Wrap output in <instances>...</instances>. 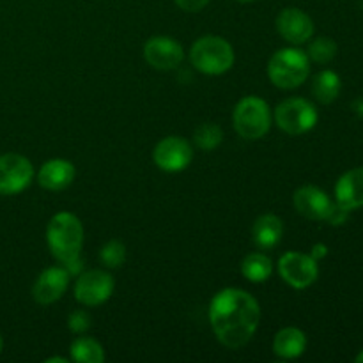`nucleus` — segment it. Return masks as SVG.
Wrapping results in <instances>:
<instances>
[{
	"label": "nucleus",
	"instance_id": "27",
	"mask_svg": "<svg viewBox=\"0 0 363 363\" xmlns=\"http://www.w3.org/2000/svg\"><path fill=\"white\" fill-rule=\"evenodd\" d=\"M177 4V7H181L186 13H197V11L204 9L209 4V0H174Z\"/></svg>",
	"mask_w": 363,
	"mask_h": 363
},
{
	"label": "nucleus",
	"instance_id": "32",
	"mask_svg": "<svg viewBox=\"0 0 363 363\" xmlns=\"http://www.w3.org/2000/svg\"><path fill=\"white\" fill-rule=\"evenodd\" d=\"M2 347H4V342H2V337H0V353H2Z\"/></svg>",
	"mask_w": 363,
	"mask_h": 363
},
{
	"label": "nucleus",
	"instance_id": "18",
	"mask_svg": "<svg viewBox=\"0 0 363 363\" xmlns=\"http://www.w3.org/2000/svg\"><path fill=\"white\" fill-rule=\"evenodd\" d=\"M305 350H307V335L294 326L280 330L273 340V353L282 360L300 358L305 353Z\"/></svg>",
	"mask_w": 363,
	"mask_h": 363
},
{
	"label": "nucleus",
	"instance_id": "31",
	"mask_svg": "<svg viewBox=\"0 0 363 363\" xmlns=\"http://www.w3.org/2000/svg\"><path fill=\"white\" fill-rule=\"evenodd\" d=\"M354 360H357L358 363H363V351H362V353H360V354H358V357H357V358H354Z\"/></svg>",
	"mask_w": 363,
	"mask_h": 363
},
{
	"label": "nucleus",
	"instance_id": "14",
	"mask_svg": "<svg viewBox=\"0 0 363 363\" xmlns=\"http://www.w3.org/2000/svg\"><path fill=\"white\" fill-rule=\"evenodd\" d=\"M293 204L296 211L305 218L325 222L330 209H332L333 201L326 195L325 190L307 184V186H301L294 191Z\"/></svg>",
	"mask_w": 363,
	"mask_h": 363
},
{
	"label": "nucleus",
	"instance_id": "4",
	"mask_svg": "<svg viewBox=\"0 0 363 363\" xmlns=\"http://www.w3.org/2000/svg\"><path fill=\"white\" fill-rule=\"evenodd\" d=\"M234 50L227 39L220 35H204L197 39L190 48L191 66L202 74H218L227 73L234 66Z\"/></svg>",
	"mask_w": 363,
	"mask_h": 363
},
{
	"label": "nucleus",
	"instance_id": "24",
	"mask_svg": "<svg viewBox=\"0 0 363 363\" xmlns=\"http://www.w3.org/2000/svg\"><path fill=\"white\" fill-rule=\"evenodd\" d=\"M99 261L103 262V266L110 269L119 268L126 261V247L117 240L108 241V243L103 245L101 252H99Z\"/></svg>",
	"mask_w": 363,
	"mask_h": 363
},
{
	"label": "nucleus",
	"instance_id": "19",
	"mask_svg": "<svg viewBox=\"0 0 363 363\" xmlns=\"http://www.w3.org/2000/svg\"><path fill=\"white\" fill-rule=\"evenodd\" d=\"M340 77L335 71L325 69L321 73H318L312 80V94L323 105H330V103L335 101L340 94Z\"/></svg>",
	"mask_w": 363,
	"mask_h": 363
},
{
	"label": "nucleus",
	"instance_id": "30",
	"mask_svg": "<svg viewBox=\"0 0 363 363\" xmlns=\"http://www.w3.org/2000/svg\"><path fill=\"white\" fill-rule=\"evenodd\" d=\"M46 363H67V358H60V357H53V358H48Z\"/></svg>",
	"mask_w": 363,
	"mask_h": 363
},
{
	"label": "nucleus",
	"instance_id": "33",
	"mask_svg": "<svg viewBox=\"0 0 363 363\" xmlns=\"http://www.w3.org/2000/svg\"><path fill=\"white\" fill-rule=\"evenodd\" d=\"M238 2H254V0H238Z\"/></svg>",
	"mask_w": 363,
	"mask_h": 363
},
{
	"label": "nucleus",
	"instance_id": "15",
	"mask_svg": "<svg viewBox=\"0 0 363 363\" xmlns=\"http://www.w3.org/2000/svg\"><path fill=\"white\" fill-rule=\"evenodd\" d=\"M74 176H77V170H74L73 163L62 158H55L43 163L38 172V183L39 186L48 191H62L73 183Z\"/></svg>",
	"mask_w": 363,
	"mask_h": 363
},
{
	"label": "nucleus",
	"instance_id": "25",
	"mask_svg": "<svg viewBox=\"0 0 363 363\" xmlns=\"http://www.w3.org/2000/svg\"><path fill=\"white\" fill-rule=\"evenodd\" d=\"M67 326L73 333H85L91 328V315L85 311H74L71 312L69 319H67Z\"/></svg>",
	"mask_w": 363,
	"mask_h": 363
},
{
	"label": "nucleus",
	"instance_id": "6",
	"mask_svg": "<svg viewBox=\"0 0 363 363\" xmlns=\"http://www.w3.org/2000/svg\"><path fill=\"white\" fill-rule=\"evenodd\" d=\"M275 124L291 137L308 133L318 124V108L305 98H289L275 108Z\"/></svg>",
	"mask_w": 363,
	"mask_h": 363
},
{
	"label": "nucleus",
	"instance_id": "29",
	"mask_svg": "<svg viewBox=\"0 0 363 363\" xmlns=\"http://www.w3.org/2000/svg\"><path fill=\"white\" fill-rule=\"evenodd\" d=\"M353 110L358 113V116L363 117V98L357 99V101L353 103Z\"/></svg>",
	"mask_w": 363,
	"mask_h": 363
},
{
	"label": "nucleus",
	"instance_id": "17",
	"mask_svg": "<svg viewBox=\"0 0 363 363\" xmlns=\"http://www.w3.org/2000/svg\"><path fill=\"white\" fill-rule=\"evenodd\" d=\"M284 223L277 215H261L252 225V241L261 250H272L282 241Z\"/></svg>",
	"mask_w": 363,
	"mask_h": 363
},
{
	"label": "nucleus",
	"instance_id": "2",
	"mask_svg": "<svg viewBox=\"0 0 363 363\" xmlns=\"http://www.w3.org/2000/svg\"><path fill=\"white\" fill-rule=\"evenodd\" d=\"M46 243L53 257L69 272L78 275L82 269L80 252L84 247V225L73 213L60 211L46 227Z\"/></svg>",
	"mask_w": 363,
	"mask_h": 363
},
{
	"label": "nucleus",
	"instance_id": "22",
	"mask_svg": "<svg viewBox=\"0 0 363 363\" xmlns=\"http://www.w3.org/2000/svg\"><path fill=\"white\" fill-rule=\"evenodd\" d=\"M194 142L202 151H215L223 142L222 128L215 123H202L201 126L195 128Z\"/></svg>",
	"mask_w": 363,
	"mask_h": 363
},
{
	"label": "nucleus",
	"instance_id": "13",
	"mask_svg": "<svg viewBox=\"0 0 363 363\" xmlns=\"http://www.w3.org/2000/svg\"><path fill=\"white\" fill-rule=\"evenodd\" d=\"M277 30L287 43L298 46L314 35V21L298 7H286L277 16Z\"/></svg>",
	"mask_w": 363,
	"mask_h": 363
},
{
	"label": "nucleus",
	"instance_id": "7",
	"mask_svg": "<svg viewBox=\"0 0 363 363\" xmlns=\"http://www.w3.org/2000/svg\"><path fill=\"white\" fill-rule=\"evenodd\" d=\"M279 273L287 286L307 289L318 280L319 266L315 259L301 252H286L279 261Z\"/></svg>",
	"mask_w": 363,
	"mask_h": 363
},
{
	"label": "nucleus",
	"instance_id": "28",
	"mask_svg": "<svg viewBox=\"0 0 363 363\" xmlns=\"http://www.w3.org/2000/svg\"><path fill=\"white\" fill-rule=\"evenodd\" d=\"M326 255H328V247H326V245H323V243L314 245V248H312V252H311L312 259L319 261V259L326 257Z\"/></svg>",
	"mask_w": 363,
	"mask_h": 363
},
{
	"label": "nucleus",
	"instance_id": "26",
	"mask_svg": "<svg viewBox=\"0 0 363 363\" xmlns=\"http://www.w3.org/2000/svg\"><path fill=\"white\" fill-rule=\"evenodd\" d=\"M347 216H350V209H346L335 201L332 204V209H330L325 222H328L330 225H342V223L347 222Z\"/></svg>",
	"mask_w": 363,
	"mask_h": 363
},
{
	"label": "nucleus",
	"instance_id": "21",
	"mask_svg": "<svg viewBox=\"0 0 363 363\" xmlns=\"http://www.w3.org/2000/svg\"><path fill=\"white\" fill-rule=\"evenodd\" d=\"M71 360L77 363H103L105 362V350L101 344L92 337H78L69 347Z\"/></svg>",
	"mask_w": 363,
	"mask_h": 363
},
{
	"label": "nucleus",
	"instance_id": "23",
	"mask_svg": "<svg viewBox=\"0 0 363 363\" xmlns=\"http://www.w3.org/2000/svg\"><path fill=\"white\" fill-rule=\"evenodd\" d=\"M337 52V43L330 38H318L308 45L307 55L308 59L314 60L318 64H328L330 60L335 59Z\"/></svg>",
	"mask_w": 363,
	"mask_h": 363
},
{
	"label": "nucleus",
	"instance_id": "3",
	"mask_svg": "<svg viewBox=\"0 0 363 363\" xmlns=\"http://www.w3.org/2000/svg\"><path fill=\"white\" fill-rule=\"evenodd\" d=\"M311 73V59L300 48L277 50L268 62V77L279 89H296L305 84Z\"/></svg>",
	"mask_w": 363,
	"mask_h": 363
},
{
	"label": "nucleus",
	"instance_id": "5",
	"mask_svg": "<svg viewBox=\"0 0 363 363\" xmlns=\"http://www.w3.org/2000/svg\"><path fill=\"white\" fill-rule=\"evenodd\" d=\"M233 126L240 137L247 140H259L272 128L269 105L257 96H247L234 106Z\"/></svg>",
	"mask_w": 363,
	"mask_h": 363
},
{
	"label": "nucleus",
	"instance_id": "8",
	"mask_svg": "<svg viewBox=\"0 0 363 363\" xmlns=\"http://www.w3.org/2000/svg\"><path fill=\"white\" fill-rule=\"evenodd\" d=\"M34 179L30 160L16 152L0 156V195H16Z\"/></svg>",
	"mask_w": 363,
	"mask_h": 363
},
{
	"label": "nucleus",
	"instance_id": "10",
	"mask_svg": "<svg viewBox=\"0 0 363 363\" xmlns=\"http://www.w3.org/2000/svg\"><path fill=\"white\" fill-rule=\"evenodd\" d=\"M152 160L163 172H181L188 169L194 160V147L190 142L181 137H165L156 144Z\"/></svg>",
	"mask_w": 363,
	"mask_h": 363
},
{
	"label": "nucleus",
	"instance_id": "11",
	"mask_svg": "<svg viewBox=\"0 0 363 363\" xmlns=\"http://www.w3.org/2000/svg\"><path fill=\"white\" fill-rule=\"evenodd\" d=\"M144 59L149 66L160 71L176 69L184 59V50L181 43L169 35H155L144 46Z\"/></svg>",
	"mask_w": 363,
	"mask_h": 363
},
{
	"label": "nucleus",
	"instance_id": "1",
	"mask_svg": "<svg viewBox=\"0 0 363 363\" xmlns=\"http://www.w3.org/2000/svg\"><path fill=\"white\" fill-rule=\"evenodd\" d=\"M261 321V307L250 293L227 287L216 293L209 305V325L216 339L229 350L247 346Z\"/></svg>",
	"mask_w": 363,
	"mask_h": 363
},
{
	"label": "nucleus",
	"instance_id": "20",
	"mask_svg": "<svg viewBox=\"0 0 363 363\" xmlns=\"http://www.w3.org/2000/svg\"><path fill=\"white\" fill-rule=\"evenodd\" d=\"M241 273L252 284H262L272 277L273 262L272 259L261 252L248 254L241 262Z\"/></svg>",
	"mask_w": 363,
	"mask_h": 363
},
{
	"label": "nucleus",
	"instance_id": "12",
	"mask_svg": "<svg viewBox=\"0 0 363 363\" xmlns=\"http://www.w3.org/2000/svg\"><path fill=\"white\" fill-rule=\"evenodd\" d=\"M69 272L64 266H52L46 268L41 275L35 279L32 287V298L38 305H52L59 301L69 286Z\"/></svg>",
	"mask_w": 363,
	"mask_h": 363
},
{
	"label": "nucleus",
	"instance_id": "9",
	"mask_svg": "<svg viewBox=\"0 0 363 363\" xmlns=\"http://www.w3.org/2000/svg\"><path fill=\"white\" fill-rule=\"evenodd\" d=\"M113 277L103 269H91L78 275L74 284V298L85 307H99L113 293Z\"/></svg>",
	"mask_w": 363,
	"mask_h": 363
},
{
	"label": "nucleus",
	"instance_id": "16",
	"mask_svg": "<svg viewBox=\"0 0 363 363\" xmlns=\"http://www.w3.org/2000/svg\"><path fill=\"white\" fill-rule=\"evenodd\" d=\"M335 199L340 206L353 211L363 206V167L350 170L335 184Z\"/></svg>",
	"mask_w": 363,
	"mask_h": 363
}]
</instances>
